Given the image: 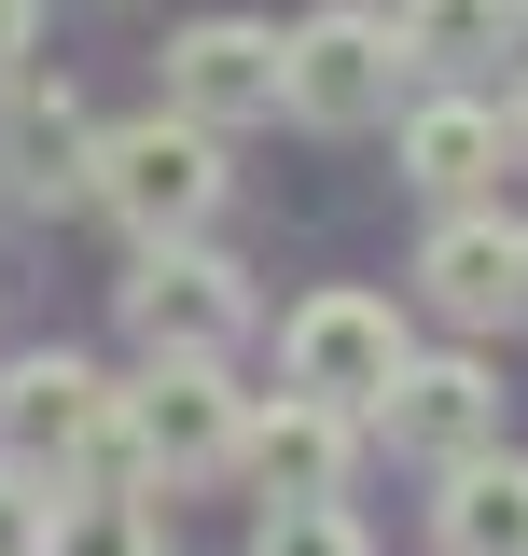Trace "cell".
Here are the masks:
<instances>
[{
	"label": "cell",
	"instance_id": "cell-1",
	"mask_svg": "<svg viewBox=\"0 0 528 556\" xmlns=\"http://www.w3.org/2000/svg\"><path fill=\"white\" fill-rule=\"evenodd\" d=\"M98 208L126 223L139 251H181L209 208H223V139H209L196 112H153V126L98 139Z\"/></svg>",
	"mask_w": 528,
	"mask_h": 556
},
{
	"label": "cell",
	"instance_id": "cell-2",
	"mask_svg": "<svg viewBox=\"0 0 528 556\" xmlns=\"http://www.w3.org/2000/svg\"><path fill=\"white\" fill-rule=\"evenodd\" d=\"M112 431H126V390H98V362H14L0 376V459L14 473H112Z\"/></svg>",
	"mask_w": 528,
	"mask_h": 556
},
{
	"label": "cell",
	"instance_id": "cell-3",
	"mask_svg": "<svg viewBox=\"0 0 528 556\" xmlns=\"http://www.w3.org/2000/svg\"><path fill=\"white\" fill-rule=\"evenodd\" d=\"M167 473V486H196L237 459V390L209 376V362H153V390H126V431H112V473Z\"/></svg>",
	"mask_w": 528,
	"mask_h": 556
},
{
	"label": "cell",
	"instance_id": "cell-4",
	"mask_svg": "<svg viewBox=\"0 0 528 556\" xmlns=\"http://www.w3.org/2000/svg\"><path fill=\"white\" fill-rule=\"evenodd\" d=\"M292 390L306 404H390L403 390V320L376 306V292H306L292 306Z\"/></svg>",
	"mask_w": 528,
	"mask_h": 556
},
{
	"label": "cell",
	"instance_id": "cell-5",
	"mask_svg": "<svg viewBox=\"0 0 528 556\" xmlns=\"http://www.w3.org/2000/svg\"><path fill=\"white\" fill-rule=\"evenodd\" d=\"M237 320H251L237 265H209L196 237H181V251H139V278H126V334L153 348V362H223V348H237Z\"/></svg>",
	"mask_w": 528,
	"mask_h": 556
},
{
	"label": "cell",
	"instance_id": "cell-6",
	"mask_svg": "<svg viewBox=\"0 0 528 556\" xmlns=\"http://www.w3.org/2000/svg\"><path fill=\"white\" fill-rule=\"evenodd\" d=\"M390 84H403V28H376V14H320V28H292L278 112H306V126H376Z\"/></svg>",
	"mask_w": 528,
	"mask_h": 556
},
{
	"label": "cell",
	"instance_id": "cell-7",
	"mask_svg": "<svg viewBox=\"0 0 528 556\" xmlns=\"http://www.w3.org/2000/svg\"><path fill=\"white\" fill-rule=\"evenodd\" d=\"M278 84H292V42H264L251 14H209L196 42L167 56V98H181L209 139H223V126H251V112H278Z\"/></svg>",
	"mask_w": 528,
	"mask_h": 556
},
{
	"label": "cell",
	"instance_id": "cell-8",
	"mask_svg": "<svg viewBox=\"0 0 528 556\" xmlns=\"http://www.w3.org/2000/svg\"><path fill=\"white\" fill-rule=\"evenodd\" d=\"M376 417H390L403 459L473 473V459H487V431H501V390H487V362H403V390H390Z\"/></svg>",
	"mask_w": 528,
	"mask_h": 556
},
{
	"label": "cell",
	"instance_id": "cell-9",
	"mask_svg": "<svg viewBox=\"0 0 528 556\" xmlns=\"http://www.w3.org/2000/svg\"><path fill=\"white\" fill-rule=\"evenodd\" d=\"M417 278H431L445 320H515V306H528V237H515V223H445Z\"/></svg>",
	"mask_w": 528,
	"mask_h": 556
},
{
	"label": "cell",
	"instance_id": "cell-10",
	"mask_svg": "<svg viewBox=\"0 0 528 556\" xmlns=\"http://www.w3.org/2000/svg\"><path fill=\"white\" fill-rule=\"evenodd\" d=\"M251 473L278 486V501H334V486H348V404H306V390H292V404L251 431Z\"/></svg>",
	"mask_w": 528,
	"mask_h": 556
},
{
	"label": "cell",
	"instance_id": "cell-11",
	"mask_svg": "<svg viewBox=\"0 0 528 556\" xmlns=\"http://www.w3.org/2000/svg\"><path fill=\"white\" fill-rule=\"evenodd\" d=\"M445 556H528V459H473L445 486Z\"/></svg>",
	"mask_w": 528,
	"mask_h": 556
},
{
	"label": "cell",
	"instance_id": "cell-12",
	"mask_svg": "<svg viewBox=\"0 0 528 556\" xmlns=\"http://www.w3.org/2000/svg\"><path fill=\"white\" fill-rule=\"evenodd\" d=\"M501 112H473V98H445V112H417V126H403V153H417V181H431V195H473V181H487V167H501Z\"/></svg>",
	"mask_w": 528,
	"mask_h": 556
},
{
	"label": "cell",
	"instance_id": "cell-13",
	"mask_svg": "<svg viewBox=\"0 0 528 556\" xmlns=\"http://www.w3.org/2000/svg\"><path fill=\"white\" fill-rule=\"evenodd\" d=\"M42 556H167V529H153V501H126V486H70L56 529H42Z\"/></svg>",
	"mask_w": 528,
	"mask_h": 556
},
{
	"label": "cell",
	"instance_id": "cell-14",
	"mask_svg": "<svg viewBox=\"0 0 528 556\" xmlns=\"http://www.w3.org/2000/svg\"><path fill=\"white\" fill-rule=\"evenodd\" d=\"M0 153H14V181H28V195H56V181H98V139H84V112H70V98H14Z\"/></svg>",
	"mask_w": 528,
	"mask_h": 556
},
{
	"label": "cell",
	"instance_id": "cell-15",
	"mask_svg": "<svg viewBox=\"0 0 528 556\" xmlns=\"http://www.w3.org/2000/svg\"><path fill=\"white\" fill-rule=\"evenodd\" d=\"M403 56H515V0H403Z\"/></svg>",
	"mask_w": 528,
	"mask_h": 556
},
{
	"label": "cell",
	"instance_id": "cell-16",
	"mask_svg": "<svg viewBox=\"0 0 528 556\" xmlns=\"http://www.w3.org/2000/svg\"><path fill=\"white\" fill-rule=\"evenodd\" d=\"M251 556H362V529H348L334 501H278V515H264V543H251Z\"/></svg>",
	"mask_w": 528,
	"mask_h": 556
},
{
	"label": "cell",
	"instance_id": "cell-17",
	"mask_svg": "<svg viewBox=\"0 0 528 556\" xmlns=\"http://www.w3.org/2000/svg\"><path fill=\"white\" fill-rule=\"evenodd\" d=\"M42 529H56V501H42V486L0 459V556H42Z\"/></svg>",
	"mask_w": 528,
	"mask_h": 556
},
{
	"label": "cell",
	"instance_id": "cell-18",
	"mask_svg": "<svg viewBox=\"0 0 528 556\" xmlns=\"http://www.w3.org/2000/svg\"><path fill=\"white\" fill-rule=\"evenodd\" d=\"M14 56H28V0H0V84H14Z\"/></svg>",
	"mask_w": 528,
	"mask_h": 556
},
{
	"label": "cell",
	"instance_id": "cell-19",
	"mask_svg": "<svg viewBox=\"0 0 528 556\" xmlns=\"http://www.w3.org/2000/svg\"><path fill=\"white\" fill-rule=\"evenodd\" d=\"M501 126H515V153H528V84H515V112H501Z\"/></svg>",
	"mask_w": 528,
	"mask_h": 556
}]
</instances>
